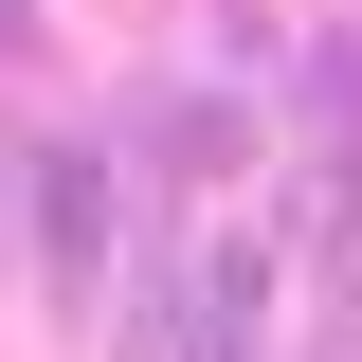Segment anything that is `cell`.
Wrapping results in <instances>:
<instances>
[{
    "instance_id": "cell-4",
    "label": "cell",
    "mask_w": 362,
    "mask_h": 362,
    "mask_svg": "<svg viewBox=\"0 0 362 362\" xmlns=\"http://www.w3.org/2000/svg\"><path fill=\"white\" fill-rule=\"evenodd\" d=\"M18 37H37V0H0V54H18Z\"/></svg>"
},
{
    "instance_id": "cell-2",
    "label": "cell",
    "mask_w": 362,
    "mask_h": 362,
    "mask_svg": "<svg viewBox=\"0 0 362 362\" xmlns=\"http://www.w3.org/2000/svg\"><path fill=\"white\" fill-rule=\"evenodd\" d=\"M272 326H290L272 235H199V254H163V290H145L127 362H272Z\"/></svg>"
},
{
    "instance_id": "cell-1",
    "label": "cell",
    "mask_w": 362,
    "mask_h": 362,
    "mask_svg": "<svg viewBox=\"0 0 362 362\" xmlns=\"http://www.w3.org/2000/svg\"><path fill=\"white\" fill-rule=\"evenodd\" d=\"M37 235H54V308L127 344V326H145V290H163L145 163H109V145H37Z\"/></svg>"
},
{
    "instance_id": "cell-3",
    "label": "cell",
    "mask_w": 362,
    "mask_h": 362,
    "mask_svg": "<svg viewBox=\"0 0 362 362\" xmlns=\"http://www.w3.org/2000/svg\"><path fill=\"white\" fill-rule=\"evenodd\" d=\"M18 163H37V145H0V254H18Z\"/></svg>"
}]
</instances>
